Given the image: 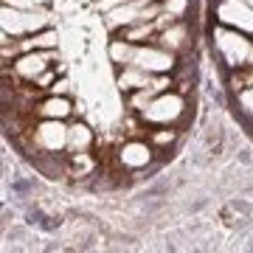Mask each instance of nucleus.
<instances>
[{"label": "nucleus", "instance_id": "nucleus-1", "mask_svg": "<svg viewBox=\"0 0 253 253\" xmlns=\"http://www.w3.org/2000/svg\"><path fill=\"white\" fill-rule=\"evenodd\" d=\"M214 48H217V56L228 68H251L253 65V40H248L245 31L231 26H222L219 23L214 28Z\"/></svg>", "mask_w": 253, "mask_h": 253}, {"label": "nucleus", "instance_id": "nucleus-2", "mask_svg": "<svg viewBox=\"0 0 253 253\" xmlns=\"http://www.w3.org/2000/svg\"><path fill=\"white\" fill-rule=\"evenodd\" d=\"M51 23V14L45 9H14L3 3V17H0V28L6 37H28L34 31H42Z\"/></svg>", "mask_w": 253, "mask_h": 253}, {"label": "nucleus", "instance_id": "nucleus-3", "mask_svg": "<svg viewBox=\"0 0 253 253\" xmlns=\"http://www.w3.org/2000/svg\"><path fill=\"white\" fill-rule=\"evenodd\" d=\"M68 129L62 118H42L37 126H31V144L40 155H59L68 149Z\"/></svg>", "mask_w": 253, "mask_h": 253}, {"label": "nucleus", "instance_id": "nucleus-4", "mask_svg": "<svg viewBox=\"0 0 253 253\" xmlns=\"http://www.w3.org/2000/svg\"><path fill=\"white\" fill-rule=\"evenodd\" d=\"M144 121L149 124H161V126H169V124H177L183 116H186V99L180 93H158L144 110H141Z\"/></svg>", "mask_w": 253, "mask_h": 253}, {"label": "nucleus", "instance_id": "nucleus-5", "mask_svg": "<svg viewBox=\"0 0 253 253\" xmlns=\"http://www.w3.org/2000/svg\"><path fill=\"white\" fill-rule=\"evenodd\" d=\"M126 65L141 68L146 73H155V76L158 73H169L174 68V51H169V48H163V45H135L132 42V51H129Z\"/></svg>", "mask_w": 253, "mask_h": 253}, {"label": "nucleus", "instance_id": "nucleus-6", "mask_svg": "<svg viewBox=\"0 0 253 253\" xmlns=\"http://www.w3.org/2000/svg\"><path fill=\"white\" fill-rule=\"evenodd\" d=\"M217 20L222 26L239 28L245 34H253V6L248 0H219Z\"/></svg>", "mask_w": 253, "mask_h": 253}, {"label": "nucleus", "instance_id": "nucleus-7", "mask_svg": "<svg viewBox=\"0 0 253 253\" xmlns=\"http://www.w3.org/2000/svg\"><path fill=\"white\" fill-rule=\"evenodd\" d=\"M56 59L54 51H26L14 59V73L20 79H28V82H37L42 73L51 68V62Z\"/></svg>", "mask_w": 253, "mask_h": 253}, {"label": "nucleus", "instance_id": "nucleus-8", "mask_svg": "<svg viewBox=\"0 0 253 253\" xmlns=\"http://www.w3.org/2000/svg\"><path fill=\"white\" fill-rule=\"evenodd\" d=\"M118 161L126 169H144L146 163H152V146L146 144V141H129V144L121 146Z\"/></svg>", "mask_w": 253, "mask_h": 253}, {"label": "nucleus", "instance_id": "nucleus-9", "mask_svg": "<svg viewBox=\"0 0 253 253\" xmlns=\"http://www.w3.org/2000/svg\"><path fill=\"white\" fill-rule=\"evenodd\" d=\"M56 31H51V28H42V31H34V34L23 37V40H17L14 42V48H17L20 54H26V51H54L56 48Z\"/></svg>", "mask_w": 253, "mask_h": 253}, {"label": "nucleus", "instance_id": "nucleus-10", "mask_svg": "<svg viewBox=\"0 0 253 253\" xmlns=\"http://www.w3.org/2000/svg\"><path fill=\"white\" fill-rule=\"evenodd\" d=\"M34 110H37V116H40V118H62V121H65V118L73 113V104H71V99L51 93V96L42 99Z\"/></svg>", "mask_w": 253, "mask_h": 253}, {"label": "nucleus", "instance_id": "nucleus-11", "mask_svg": "<svg viewBox=\"0 0 253 253\" xmlns=\"http://www.w3.org/2000/svg\"><path fill=\"white\" fill-rule=\"evenodd\" d=\"M186 40H189V26L186 23H169V28H163L161 34H158V42L163 48H169V51H180L186 48Z\"/></svg>", "mask_w": 253, "mask_h": 253}, {"label": "nucleus", "instance_id": "nucleus-12", "mask_svg": "<svg viewBox=\"0 0 253 253\" xmlns=\"http://www.w3.org/2000/svg\"><path fill=\"white\" fill-rule=\"evenodd\" d=\"M93 144V132L87 124H71V129H68V149L73 152H87Z\"/></svg>", "mask_w": 253, "mask_h": 253}, {"label": "nucleus", "instance_id": "nucleus-13", "mask_svg": "<svg viewBox=\"0 0 253 253\" xmlns=\"http://www.w3.org/2000/svg\"><path fill=\"white\" fill-rule=\"evenodd\" d=\"M174 138H177V129H158V132H152V144L158 146H172L174 144Z\"/></svg>", "mask_w": 253, "mask_h": 253}, {"label": "nucleus", "instance_id": "nucleus-14", "mask_svg": "<svg viewBox=\"0 0 253 253\" xmlns=\"http://www.w3.org/2000/svg\"><path fill=\"white\" fill-rule=\"evenodd\" d=\"M6 6H14V9H45L48 0H3Z\"/></svg>", "mask_w": 253, "mask_h": 253}, {"label": "nucleus", "instance_id": "nucleus-15", "mask_svg": "<svg viewBox=\"0 0 253 253\" xmlns=\"http://www.w3.org/2000/svg\"><path fill=\"white\" fill-rule=\"evenodd\" d=\"M239 104H242V110H248V113L253 116V84L239 93Z\"/></svg>", "mask_w": 253, "mask_h": 253}, {"label": "nucleus", "instance_id": "nucleus-16", "mask_svg": "<svg viewBox=\"0 0 253 253\" xmlns=\"http://www.w3.org/2000/svg\"><path fill=\"white\" fill-rule=\"evenodd\" d=\"M51 93H56V96H62V93H68V79L54 82V87H51Z\"/></svg>", "mask_w": 253, "mask_h": 253}, {"label": "nucleus", "instance_id": "nucleus-17", "mask_svg": "<svg viewBox=\"0 0 253 253\" xmlns=\"http://www.w3.org/2000/svg\"><path fill=\"white\" fill-rule=\"evenodd\" d=\"M248 3H251V6H253V0H248Z\"/></svg>", "mask_w": 253, "mask_h": 253}]
</instances>
